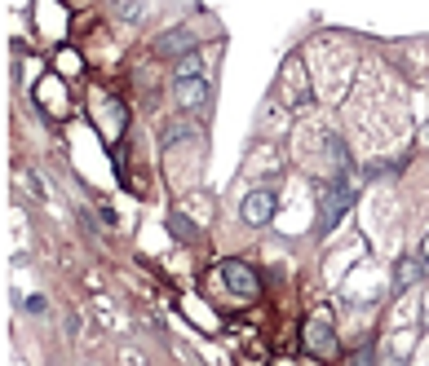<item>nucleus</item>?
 <instances>
[{"instance_id": "nucleus-5", "label": "nucleus", "mask_w": 429, "mask_h": 366, "mask_svg": "<svg viewBox=\"0 0 429 366\" xmlns=\"http://www.w3.org/2000/svg\"><path fill=\"white\" fill-rule=\"evenodd\" d=\"M305 349L314 353V358H332V353H337V331H332L328 313H319V318L305 322Z\"/></svg>"}, {"instance_id": "nucleus-9", "label": "nucleus", "mask_w": 429, "mask_h": 366, "mask_svg": "<svg viewBox=\"0 0 429 366\" xmlns=\"http://www.w3.org/2000/svg\"><path fill=\"white\" fill-rule=\"evenodd\" d=\"M44 309H49V300H44V296H27V313H44Z\"/></svg>"}, {"instance_id": "nucleus-10", "label": "nucleus", "mask_w": 429, "mask_h": 366, "mask_svg": "<svg viewBox=\"0 0 429 366\" xmlns=\"http://www.w3.org/2000/svg\"><path fill=\"white\" fill-rule=\"evenodd\" d=\"M425 141H429V128H425Z\"/></svg>"}, {"instance_id": "nucleus-4", "label": "nucleus", "mask_w": 429, "mask_h": 366, "mask_svg": "<svg viewBox=\"0 0 429 366\" xmlns=\"http://www.w3.org/2000/svg\"><path fill=\"white\" fill-rule=\"evenodd\" d=\"M239 216H244V225H270V216H275V194L270 190H248L244 194V203H239Z\"/></svg>"}, {"instance_id": "nucleus-2", "label": "nucleus", "mask_w": 429, "mask_h": 366, "mask_svg": "<svg viewBox=\"0 0 429 366\" xmlns=\"http://www.w3.org/2000/svg\"><path fill=\"white\" fill-rule=\"evenodd\" d=\"M173 97L182 111H204L208 97H212V84L204 71H190V76H173Z\"/></svg>"}, {"instance_id": "nucleus-1", "label": "nucleus", "mask_w": 429, "mask_h": 366, "mask_svg": "<svg viewBox=\"0 0 429 366\" xmlns=\"http://www.w3.org/2000/svg\"><path fill=\"white\" fill-rule=\"evenodd\" d=\"M354 199H359V186H354L350 177L328 181V186H323V207H319V229H323V234L337 229V221L354 207Z\"/></svg>"}, {"instance_id": "nucleus-3", "label": "nucleus", "mask_w": 429, "mask_h": 366, "mask_svg": "<svg viewBox=\"0 0 429 366\" xmlns=\"http://www.w3.org/2000/svg\"><path fill=\"white\" fill-rule=\"evenodd\" d=\"M221 278H226V287H230V296H239V300L261 296V278H257L253 265H244V261H221Z\"/></svg>"}, {"instance_id": "nucleus-6", "label": "nucleus", "mask_w": 429, "mask_h": 366, "mask_svg": "<svg viewBox=\"0 0 429 366\" xmlns=\"http://www.w3.org/2000/svg\"><path fill=\"white\" fill-rule=\"evenodd\" d=\"M195 49V35H190L186 27H173V31H164L160 40H155V53L160 58H182V53H190Z\"/></svg>"}, {"instance_id": "nucleus-8", "label": "nucleus", "mask_w": 429, "mask_h": 366, "mask_svg": "<svg viewBox=\"0 0 429 366\" xmlns=\"http://www.w3.org/2000/svg\"><path fill=\"white\" fill-rule=\"evenodd\" d=\"M169 225H173V234H182V238H195V229H190V225L182 221V216H173V221H169Z\"/></svg>"}, {"instance_id": "nucleus-7", "label": "nucleus", "mask_w": 429, "mask_h": 366, "mask_svg": "<svg viewBox=\"0 0 429 366\" xmlns=\"http://www.w3.org/2000/svg\"><path fill=\"white\" fill-rule=\"evenodd\" d=\"M425 274H429V265L421 261V256H403L398 270H394V291H407L416 278H425Z\"/></svg>"}]
</instances>
